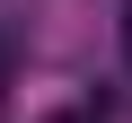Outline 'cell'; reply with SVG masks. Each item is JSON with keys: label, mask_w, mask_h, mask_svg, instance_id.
<instances>
[{"label": "cell", "mask_w": 132, "mask_h": 123, "mask_svg": "<svg viewBox=\"0 0 132 123\" xmlns=\"http://www.w3.org/2000/svg\"><path fill=\"white\" fill-rule=\"evenodd\" d=\"M123 53H132V9H123Z\"/></svg>", "instance_id": "1"}]
</instances>
